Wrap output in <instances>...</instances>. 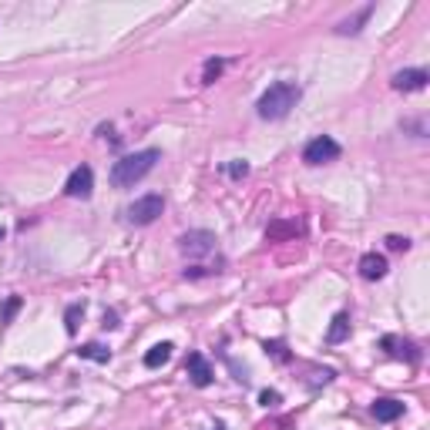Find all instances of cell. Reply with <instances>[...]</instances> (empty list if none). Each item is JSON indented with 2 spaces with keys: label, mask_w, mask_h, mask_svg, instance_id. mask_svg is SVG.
Segmentation results:
<instances>
[{
  "label": "cell",
  "mask_w": 430,
  "mask_h": 430,
  "mask_svg": "<svg viewBox=\"0 0 430 430\" xmlns=\"http://www.w3.org/2000/svg\"><path fill=\"white\" fill-rule=\"evenodd\" d=\"M370 413L377 417L380 424H393L397 417H404V404H400V400H393V397H383V400H373Z\"/></svg>",
  "instance_id": "cell-9"
},
{
  "label": "cell",
  "mask_w": 430,
  "mask_h": 430,
  "mask_svg": "<svg viewBox=\"0 0 430 430\" xmlns=\"http://www.w3.org/2000/svg\"><path fill=\"white\" fill-rule=\"evenodd\" d=\"M259 404L262 407H279L282 404V397H279L276 390H262V393H259Z\"/></svg>",
  "instance_id": "cell-19"
},
{
  "label": "cell",
  "mask_w": 430,
  "mask_h": 430,
  "mask_svg": "<svg viewBox=\"0 0 430 430\" xmlns=\"http://www.w3.org/2000/svg\"><path fill=\"white\" fill-rule=\"evenodd\" d=\"M178 249L185 255H205L215 249V235L212 232H188V235L178 239Z\"/></svg>",
  "instance_id": "cell-6"
},
{
  "label": "cell",
  "mask_w": 430,
  "mask_h": 430,
  "mask_svg": "<svg viewBox=\"0 0 430 430\" xmlns=\"http://www.w3.org/2000/svg\"><path fill=\"white\" fill-rule=\"evenodd\" d=\"M0 239H3V228H0Z\"/></svg>",
  "instance_id": "cell-23"
},
{
  "label": "cell",
  "mask_w": 430,
  "mask_h": 430,
  "mask_svg": "<svg viewBox=\"0 0 430 430\" xmlns=\"http://www.w3.org/2000/svg\"><path fill=\"white\" fill-rule=\"evenodd\" d=\"M262 350H266L269 356H276L279 363H286V360H289V350H286V343H279V340H266V343H262Z\"/></svg>",
  "instance_id": "cell-16"
},
{
  "label": "cell",
  "mask_w": 430,
  "mask_h": 430,
  "mask_svg": "<svg viewBox=\"0 0 430 430\" xmlns=\"http://www.w3.org/2000/svg\"><path fill=\"white\" fill-rule=\"evenodd\" d=\"M162 212H165V199L162 195H141L138 202L128 205V222L131 226H152Z\"/></svg>",
  "instance_id": "cell-3"
},
{
  "label": "cell",
  "mask_w": 430,
  "mask_h": 430,
  "mask_svg": "<svg viewBox=\"0 0 430 430\" xmlns=\"http://www.w3.org/2000/svg\"><path fill=\"white\" fill-rule=\"evenodd\" d=\"M158 158H162L158 148H145V152L125 155V158L115 162V168H111V185H115V188H131L135 182H141V178L152 172Z\"/></svg>",
  "instance_id": "cell-2"
},
{
  "label": "cell",
  "mask_w": 430,
  "mask_h": 430,
  "mask_svg": "<svg viewBox=\"0 0 430 430\" xmlns=\"http://www.w3.org/2000/svg\"><path fill=\"white\" fill-rule=\"evenodd\" d=\"M387 246H390L393 253H407V249H410V239H407V235H387Z\"/></svg>",
  "instance_id": "cell-18"
},
{
  "label": "cell",
  "mask_w": 430,
  "mask_h": 430,
  "mask_svg": "<svg viewBox=\"0 0 430 430\" xmlns=\"http://www.w3.org/2000/svg\"><path fill=\"white\" fill-rule=\"evenodd\" d=\"M77 356H81V360H95V363H108V360H111V350L101 346V343H88V346L77 350Z\"/></svg>",
  "instance_id": "cell-14"
},
{
  "label": "cell",
  "mask_w": 430,
  "mask_h": 430,
  "mask_svg": "<svg viewBox=\"0 0 430 430\" xmlns=\"http://www.w3.org/2000/svg\"><path fill=\"white\" fill-rule=\"evenodd\" d=\"M104 326L115 329V326H118V316H115V313H104Z\"/></svg>",
  "instance_id": "cell-22"
},
{
  "label": "cell",
  "mask_w": 430,
  "mask_h": 430,
  "mask_svg": "<svg viewBox=\"0 0 430 430\" xmlns=\"http://www.w3.org/2000/svg\"><path fill=\"white\" fill-rule=\"evenodd\" d=\"M300 98H303V88L296 81H276V84H269L262 91V98L255 101V111H259L262 121H279L296 108Z\"/></svg>",
  "instance_id": "cell-1"
},
{
  "label": "cell",
  "mask_w": 430,
  "mask_h": 430,
  "mask_svg": "<svg viewBox=\"0 0 430 430\" xmlns=\"http://www.w3.org/2000/svg\"><path fill=\"white\" fill-rule=\"evenodd\" d=\"M91 188H95V172L88 165H77L75 172H71V178H68V185H64V192L71 199H88Z\"/></svg>",
  "instance_id": "cell-5"
},
{
  "label": "cell",
  "mask_w": 430,
  "mask_h": 430,
  "mask_svg": "<svg viewBox=\"0 0 430 430\" xmlns=\"http://www.w3.org/2000/svg\"><path fill=\"white\" fill-rule=\"evenodd\" d=\"M383 346H387L393 356H407L410 363H417V360H420L417 346H413V343H407V340H397V336H387V340H383Z\"/></svg>",
  "instance_id": "cell-12"
},
{
  "label": "cell",
  "mask_w": 430,
  "mask_h": 430,
  "mask_svg": "<svg viewBox=\"0 0 430 430\" xmlns=\"http://www.w3.org/2000/svg\"><path fill=\"white\" fill-rule=\"evenodd\" d=\"M350 336V316L346 313H336L333 316V326H329V333H326V340L329 343H343Z\"/></svg>",
  "instance_id": "cell-13"
},
{
  "label": "cell",
  "mask_w": 430,
  "mask_h": 430,
  "mask_svg": "<svg viewBox=\"0 0 430 430\" xmlns=\"http://www.w3.org/2000/svg\"><path fill=\"white\" fill-rule=\"evenodd\" d=\"M336 158H340V141H336V138H329V135L313 138V141L303 148V162H306V165H326V162H336Z\"/></svg>",
  "instance_id": "cell-4"
},
{
  "label": "cell",
  "mask_w": 430,
  "mask_h": 430,
  "mask_svg": "<svg viewBox=\"0 0 430 430\" xmlns=\"http://www.w3.org/2000/svg\"><path fill=\"white\" fill-rule=\"evenodd\" d=\"M222 68H226V61H222V57H212V61H205V68H202V84H212L215 77L222 75Z\"/></svg>",
  "instance_id": "cell-15"
},
{
  "label": "cell",
  "mask_w": 430,
  "mask_h": 430,
  "mask_svg": "<svg viewBox=\"0 0 430 430\" xmlns=\"http://www.w3.org/2000/svg\"><path fill=\"white\" fill-rule=\"evenodd\" d=\"M226 172H228L232 178H246V175H249V165H246V162L239 158V162H232V165H228Z\"/></svg>",
  "instance_id": "cell-20"
},
{
  "label": "cell",
  "mask_w": 430,
  "mask_h": 430,
  "mask_svg": "<svg viewBox=\"0 0 430 430\" xmlns=\"http://www.w3.org/2000/svg\"><path fill=\"white\" fill-rule=\"evenodd\" d=\"M427 71H420V68H410V71H397L393 75V88L397 91H420V88H427Z\"/></svg>",
  "instance_id": "cell-8"
},
{
  "label": "cell",
  "mask_w": 430,
  "mask_h": 430,
  "mask_svg": "<svg viewBox=\"0 0 430 430\" xmlns=\"http://www.w3.org/2000/svg\"><path fill=\"white\" fill-rule=\"evenodd\" d=\"M172 350H175L172 343H155L152 350L145 353V367H148V370H158V367H165V363L172 360Z\"/></svg>",
  "instance_id": "cell-11"
},
{
  "label": "cell",
  "mask_w": 430,
  "mask_h": 430,
  "mask_svg": "<svg viewBox=\"0 0 430 430\" xmlns=\"http://www.w3.org/2000/svg\"><path fill=\"white\" fill-rule=\"evenodd\" d=\"M360 276L370 279V282H377V279L387 276V259L380 253H367L360 259Z\"/></svg>",
  "instance_id": "cell-10"
},
{
  "label": "cell",
  "mask_w": 430,
  "mask_h": 430,
  "mask_svg": "<svg viewBox=\"0 0 430 430\" xmlns=\"http://www.w3.org/2000/svg\"><path fill=\"white\" fill-rule=\"evenodd\" d=\"M17 306H21V300H17V296H14V300H10V303H7V313H3V320H10V316H14V313H17Z\"/></svg>",
  "instance_id": "cell-21"
},
{
  "label": "cell",
  "mask_w": 430,
  "mask_h": 430,
  "mask_svg": "<svg viewBox=\"0 0 430 430\" xmlns=\"http://www.w3.org/2000/svg\"><path fill=\"white\" fill-rule=\"evenodd\" d=\"M185 370H188V377H192V383L195 387H208L212 383V367H208V360H205L202 353H188V363H185Z\"/></svg>",
  "instance_id": "cell-7"
},
{
  "label": "cell",
  "mask_w": 430,
  "mask_h": 430,
  "mask_svg": "<svg viewBox=\"0 0 430 430\" xmlns=\"http://www.w3.org/2000/svg\"><path fill=\"white\" fill-rule=\"evenodd\" d=\"M81 316H84V306H81V303L68 306V313H64V323H68V333H77V323H81Z\"/></svg>",
  "instance_id": "cell-17"
}]
</instances>
